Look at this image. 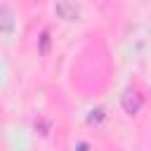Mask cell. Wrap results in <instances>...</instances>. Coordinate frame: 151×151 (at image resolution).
<instances>
[{"label":"cell","instance_id":"cell-1","mask_svg":"<svg viewBox=\"0 0 151 151\" xmlns=\"http://www.w3.org/2000/svg\"><path fill=\"white\" fill-rule=\"evenodd\" d=\"M120 104H123V109H125V113H130V116H134L137 111H139V106H142V94L137 92V90H125V94H123V99H120Z\"/></svg>","mask_w":151,"mask_h":151},{"label":"cell","instance_id":"cell-3","mask_svg":"<svg viewBox=\"0 0 151 151\" xmlns=\"http://www.w3.org/2000/svg\"><path fill=\"white\" fill-rule=\"evenodd\" d=\"M12 26H14L12 9H9V7H2V33H5V35H9V33H12Z\"/></svg>","mask_w":151,"mask_h":151},{"label":"cell","instance_id":"cell-2","mask_svg":"<svg viewBox=\"0 0 151 151\" xmlns=\"http://www.w3.org/2000/svg\"><path fill=\"white\" fill-rule=\"evenodd\" d=\"M54 12L64 19V21H78V17H80V12H78V7L71 2V0H57V5H54Z\"/></svg>","mask_w":151,"mask_h":151}]
</instances>
